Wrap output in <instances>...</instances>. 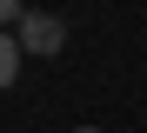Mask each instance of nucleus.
I'll list each match as a JSON object with an SVG mask.
<instances>
[{
  "instance_id": "obj_1",
  "label": "nucleus",
  "mask_w": 147,
  "mask_h": 133,
  "mask_svg": "<svg viewBox=\"0 0 147 133\" xmlns=\"http://www.w3.org/2000/svg\"><path fill=\"white\" fill-rule=\"evenodd\" d=\"M13 40H20V53H34V60H54V53L67 47V27H60V13L27 7V13H20V27H13Z\"/></svg>"
},
{
  "instance_id": "obj_4",
  "label": "nucleus",
  "mask_w": 147,
  "mask_h": 133,
  "mask_svg": "<svg viewBox=\"0 0 147 133\" xmlns=\"http://www.w3.org/2000/svg\"><path fill=\"white\" fill-rule=\"evenodd\" d=\"M74 133H100V126H74Z\"/></svg>"
},
{
  "instance_id": "obj_2",
  "label": "nucleus",
  "mask_w": 147,
  "mask_h": 133,
  "mask_svg": "<svg viewBox=\"0 0 147 133\" xmlns=\"http://www.w3.org/2000/svg\"><path fill=\"white\" fill-rule=\"evenodd\" d=\"M13 73H20V40H13V33H0V93L13 87Z\"/></svg>"
},
{
  "instance_id": "obj_3",
  "label": "nucleus",
  "mask_w": 147,
  "mask_h": 133,
  "mask_svg": "<svg viewBox=\"0 0 147 133\" xmlns=\"http://www.w3.org/2000/svg\"><path fill=\"white\" fill-rule=\"evenodd\" d=\"M20 13H27L20 0H0V33H7V27H20Z\"/></svg>"
}]
</instances>
